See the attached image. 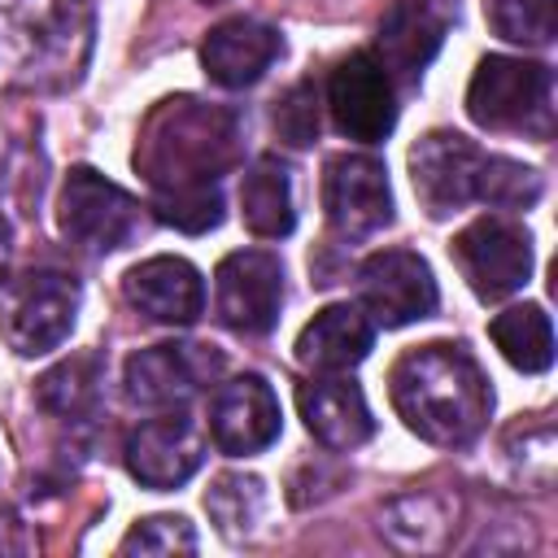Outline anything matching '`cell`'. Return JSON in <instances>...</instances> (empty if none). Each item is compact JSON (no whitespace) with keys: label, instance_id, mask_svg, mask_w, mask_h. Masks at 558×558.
Here are the masks:
<instances>
[{"label":"cell","instance_id":"cell-9","mask_svg":"<svg viewBox=\"0 0 558 558\" xmlns=\"http://www.w3.org/2000/svg\"><path fill=\"white\" fill-rule=\"evenodd\" d=\"M323 214H327V227L349 244L384 231L392 222V192H388L384 161L366 153L331 157L323 170Z\"/></svg>","mask_w":558,"mask_h":558},{"label":"cell","instance_id":"cell-7","mask_svg":"<svg viewBox=\"0 0 558 558\" xmlns=\"http://www.w3.org/2000/svg\"><path fill=\"white\" fill-rule=\"evenodd\" d=\"M462 279L480 301H501L532 279V235L514 218L484 214L449 244Z\"/></svg>","mask_w":558,"mask_h":558},{"label":"cell","instance_id":"cell-31","mask_svg":"<svg viewBox=\"0 0 558 558\" xmlns=\"http://www.w3.org/2000/svg\"><path fill=\"white\" fill-rule=\"evenodd\" d=\"M9 248H13V244H9V222L0 218V279H4V270H9Z\"/></svg>","mask_w":558,"mask_h":558},{"label":"cell","instance_id":"cell-32","mask_svg":"<svg viewBox=\"0 0 558 558\" xmlns=\"http://www.w3.org/2000/svg\"><path fill=\"white\" fill-rule=\"evenodd\" d=\"M205 4H214V0H205Z\"/></svg>","mask_w":558,"mask_h":558},{"label":"cell","instance_id":"cell-1","mask_svg":"<svg viewBox=\"0 0 558 558\" xmlns=\"http://www.w3.org/2000/svg\"><path fill=\"white\" fill-rule=\"evenodd\" d=\"M388 392L401 423L418 440L445 445V449L471 445L493 414V388L480 362L449 340L401 353L388 375Z\"/></svg>","mask_w":558,"mask_h":558},{"label":"cell","instance_id":"cell-8","mask_svg":"<svg viewBox=\"0 0 558 558\" xmlns=\"http://www.w3.org/2000/svg\"><path fill=\"white\" fill-rule=\"evenodd\" d=\"M218 375H222V353L214 344L170 340V344H148L131 353L122 366V388L135 405L174 410L187 397H196L205 384H214Z\"/></svg>","mask_w":558,"mask_h":558},{"label":"cell","instance_id":"cell-25","mask_svg":"<svg viewBox=\"0 0 558 558\" xmlns=\"http://www.w3.org/2000/svg\"><path fill=\"white\" fill-rule=\"evenodd\" d=\"M205 510L214 514L222 536H244L266 510V484L257 475H218L205 493Z\"/></svg>","mask_w":558,"mask_h":558},{"label":"cell","instance_id":"cell-18","mask_svg":"<svg viewBox=\"0 0 558 558\" xmlns=\"http://www.w3.org/2000/svg\"><path fill=\"white\" fill-rule=\"evenodd\" d=\"M445 44V22L423 0H392L375 31V61L392 83H418Z\"/></svg>","mask_w":558,"mask_h":558},{"label":"cell","instance_id":"cell-22","mask_svg":"<svg viewBox=\"0 0 558 558\" xmlns=\"http://www.w3.org/2000/svg\"><path fill=\"white\" fill-rule=\"evenodd\" d=\"M488 336L501 357L523 375H541L554 366V327L541 305H510L488 323Z\"/></svg>","mask_w":558,"mask_h":558},{"label":"cell","instance_id":"cell-12","mask_svg":"<svg viewBox=\"0 0 558 558\" xmlns=\"http://www.w3.org/2000/svg\"><path fill=\"white\" fill-rule=\"evenodd\" d=\"M283 305V266L266 248L227 253L214 270V310L218 323L240 336H262L275 327Z\"/></svg>","mask_w":558,"mask_h":558},{"label":"cell","instance_id":"cell-10","mask_svg":"<svg viewBox=\"0 0 558 558\" xmlns=\"http://www.w3.org/2000/svg\"><path fill=\"white\" fill-rule=\"evenodd\" d=\"M436 301L440 292L432 266L410 248H384L357 266V305L379 327H405L432 318Z\"/></svg>","mask_w":558,"mask_h":558},{"label":"cell","instance_id":"cell-14","mask_svg":"<svg viewBox=\"0 0 558 558\" xmlns=\"http://www.w3.org/2000/svg\"><path fill=\"white\" fill-rule=\"evenodd\" d=\"M122 458L144 488H179L205 462V432L192 414L166 410L126 436Z\"/></svg>","mask_w":558,"mask_h":558},{"label":"cell","instance_id":"cell-6","mask_svg":"<svg viewBox=\"0 0 558 558\" xmlns=\"http://www.w3.org/2000/svg\"><path fill=\"white\" fill-rule=\"evenodd\" d=\"M57 227L70 244L87 253H109V248H122L140 231V201L113 179H105L100 170L74 166L61 183Z\"/></svg>","mask_w":558,"mask_h":558},{"label":"cell","instance_id":"cell-11","mask_svg":"<svg viewBox=\"0 0 558 558\" xmlns=\"http://www.w3.org/2000/svg\"><path fill=\"white\" fill-rule=\"evenodd\" d=\"M484 157L488 153L458 131H427L410 148V183H414L418 205L432 218H449L466 209L480 196Z\"/></svg>","mask_w":558,"mask_h":558},{"label":"cell","instance_id":"cell-23","mask_svg":"<svg viewBox=\"0 0 558 558\" xmlns=\"http://www.w3.org/2000/svg\"><path fill=\"white\" fill-rule=\"evenodd\" d=\"M96 392H100V357L96 353H74L65 362H57L52 371H44L35 384V401L61 418L87 414L96 405Z\"/></svg>","mask_w":558,"mask_h":558},{"label":"cell","instance_id":"cell-20","mask_svg":"<svg viewBox=\"0 0 558 558\" xmlns=\"http://www.w3.org/2000/svg\"><path fill=\"white\" fill-rule=\"evenodd\" d=\"M296 410L305 418V432L327 449H357L371 440L375 418L357 384L349 379H310L296 388Z\"/></svg>","mask_w":558,"mask_h":558},{"label":"cell","instance_id":"cell-28","mask_svg":"<svg viewBox=\"0 0 558 558\" xmlns=\"http://www.w3.org/2000/svg\"><path fill=\"white\" fill-rule=\"evenodd\" d=\"M541 174L523 161H510V157H484V170H480V196L484 205H497V209H527L541 201Z\"/></svg>","mask_w":558,"mask_h":558},{"label":"cell","instance_id":"cell-27","mask_svg":"<svg viewBox=\"0 0 558 558\" xmlns=\"http://www.w3.org/2000/svg\"><path fill=\"white\" fill-rule=\"evenodd\" d=\"M153 214H157V222H166L174 231L205 235V231H214L222 222V183L153 192Z\"/></svg>","mask_w":558,"mask_h":558},{"label":"cell","instance_id":"cell-26","mask_svg":"<svg viewBox=\"0 0 558 558\" xmlns=\"http://www.w3.org/2000/svg\"><path fill=\"white\" fill-rule=\"evenodd\" d=\"M484 17L497 39L523 44V48H545L554 44V31H558L554 0H484Z\"/></svg>","mask_w":558,"mask_h":558},{"label":"cell","instance_id":"cell-15","mask_svg":"<svg viewBox=\"0 0 558 558\" xmlns=\"http://www.w3.org/2000/svg\"><path fill=\"white\" fill-rule=\"evenodd\" d=\"M279 427H283L279 397L262 375H235V379L214 388L209 436L222 453H231V458L262 453L266 445H275Z\"/></svg>","mask_w":558,"mask_h":558},{"label":"cell","instance_id":"cell-13","mask_svg":"<svg viewBox=\"0 0 558 558\" xmlns=\"http://www.w3.org/2000/svg\"><path fill=\"white\" fill-rule=\"evenodd\" d=\"M327 109L340 135L357 144H379L397 126V96L392 78L371 52H349L327 78Z\"/></svg>","mask_w":558,"mask_h":558},{"label":"cell","instance_id":"cell-2","mask_svg":"<svg viewBox=\"0 0 558 558\" xmlns=\"http://www.w3.org/2000/svg\"><path fill=\"white\" fill-rule=\"evenodd\" d=\"M240 153V113L196 96H166L135 140V170L153 192L218 183Z\"/></svg>","mask_w":558,"mask_h":558},{"label":"cell","instance_id":"cell-21","mask_svg":"<svg viewBox=\"0 0 558 558\" xmlns=\"http://www.w3.org/2000/svg\"><path fill=\"white\" fill-rule=\"evenodd\" d=\"M240 218L257 240H283L296 227L292 174L279 157H257L240 183Z\"/></svg>","mask_w":558,"mask_h":558},{"label":"cell","instance_id":"cell-19","mask_svg":"<svg viewBox=\"0 0 558 558\" xmlns=\"http://www.w3.org/2000/svg\"><path fill=\"white\" fill-rule=\"evenodd\" d=\"M375 344V323L366 318L362 305H349V301H336L327 310H318L301 336H296V362L314 375H344L353 371Z\"/></svg>","mask_w":558,"mask_h":558},{"label":"cell","instance_id":"cell-4","mask_svg":"<svg viewBox=\"0 0 558 558\" xmlns=\"http://www.w3.org/2000/svg\"><path fill=\"white\" fill-rule=\"evenodd\" d=\"M466 113L484 131H527L536 140L554 126V74L523 57H484L466 87Z\"/></svg>","mask_w":558,"mask_h":558},{"label":"cell","instance_id":"cell-3","mask_svg":"<svg viewBox=\"0 0 558 558\" xmlns=\"http://www.w3.org/2000/svg\"><path fill=\"white\" fill-rule=\"evenodd\" d=\"M92 48L87 0H0V83L65 87Z\"/></svg>","mask_w":558,"mask_h":558},{"label":"cell","instance_id":"cell-16","mask_svg":"<svg viewBox=\"0 0 558 558\" xmlns=\"http://www.w3.org/2000/svg\"><path fill=\"white\" fill-rule=\"evenodd\" d=\"M122 296L148 323L187 327L205 310V279L187 257H148L122 275Z\"/></svg>","mask_w":558,"mask_h":558},{"label":"cell","instance_id":"cell-24","mask_svg":"<svg viewBox=\"0 0 558 558\" xmlns=\"http://www.w3.org/2000/svg\"><path fill=\"white\" fill-rule=\"evenodd\" d=\"M379 527L388 532V541L397 549L427 554V549H445L453 523H449V514H445V506L436 497H401V501H392L384 510V523Z\"/></svg>","mask_w":558,"mask_h":558},{"label":"cell","instance_id":"cell-30","mask_svg":"<svg viewBox=\"0 0 558 558\" xmlns=\"http://www.w3.org/2000/svg\"><path fill=\"white\" fill-rule=\"evenodd\" d=\"M275 131L292 148L314 144L318 135V87L314 83H296L275 100Z\"/></svg>","mask_w":558,"mask_h":558},{"label":"cell","instance_id":"cell-17","mask_svg":"<svg viewBox=\"0 0 558 558\" xmlns=\"http://www.w3.org/2000/svg\"><path fill=\"white\" fill-rule=\"evenodd\" d=\"M279 52H283L279 31L257 17H227L201 39V65L227 92L257 83L275 65Z\"/></svg>","mask_w":558,"mask_h":558},{"label":"cell","instance_id":"cell-29","mask_svg":"<svg viewBox=\"0 0 558 558\" xmlns=\"http://www.w3.org/2000/svg\"><path fill=\"white\" fill-rule=\"evenodd\" d=\"M118 549L122 554H196V532L183 514H153V519H140Z\"/></svg>","mask_w":558,"mask_h":558},{"label":"cell","instance_id":"cell-5","mask_svg":"<svg viewBox=\"0 0 558 558\" xmlns=\"http://www.w3.org/2000/svg\"><path fill=\"white\" fill-rule=\"evenodd\" d=\"M78 314V279L65 270H26L0 296V336L13 353L39 357L61 349L74 331Z\"/></svg>","mask_w":558,"mask_h":558}]
</instances>
